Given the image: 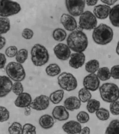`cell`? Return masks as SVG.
Listing matches in <instances>:
<instances>
[{"label":"cell","mask_w":119,"mask_h":134,"mask_svg":"<svg viewBox=\"0 0 119 134\" xmlns=\"http://www.w3.org/2000/svg\"><path fill=\"white\" fill-rule=\"evenodd\" d=\"M83 85L84 88L94 92L100 88V80L95 74H89L84 78Z\"/></svg>","instance_id":"30bf717a"},{"label":"cell","mask_w":119,"mask_h":134,"mask_svg":"<svg viewBox=\"0 0 119 134\" xmlns=\"http://www.w3.org/2000/svg\"><path fill=\"white\" fill-rule=\"evenodd\" d=\"M105 134H119V120H113L109 123Z\"/></svg>","instance_id":"4316f807"},{"label":"cell","mask_w":119,"mask_h":134,"mask_svg":"<svg viewBox=\"0 0 119 134\" xmlns=\"http://www.w3.org/2000/svg\"><path fill=\"white\" fill-rule=\"evenodd\" d=\"M6 72L8 77L15 82H21L26 77V72L23 66L17 62L8 63L6 67Z\"/></svg>","instance_id":"5b68a950"},{"label":"cell","mask_w":119,"mask_h":134,"mask_svg":"<svg viewBox=\"0 0 119 134\" xmlns=\"http://www.w3.org/2000/svg\"><path fill=\"white\" fill-rule=\"evenodd\" d=\"M6 44V40L2 36H0V50L3 48Z\"/></svg>","instance_id":"f6af8a7d"},{"label":"cell","mask_w":119,"mask_h":134,"mask_svg":"<svg viewBox=\"0 0 119 134\" xmlns=\"http://www.w3.org/2000/svg\"><path fill=\"white\" fill-rule=\"evenodd\" d=\"M60 21L66 30L73 31L77 28V23L74 17L67 14H63L60 18Z\"/></svg>","instance_id":"4fadbf2b"},{"label":"cell","mask_w":119,"mask_h":134,"mask_svg":"<svg viewBox=\"0 0 119 134\" xmlns=\"http://www.w3.org/2000/svg\"><path fill=\"white\" fill-rule=\"evenodd\" d=\"M116 52L117 53V54L119 55V41L118 42V43H117V47L116 48Z\"/></svg>","instance_id":"681fc988"},{"label":"cell","mask_w":119,"mask_h":134,"mask_svg":"<svg viewBox=\"0 0 119 134\" xmlns=\"http://www.w3.org/2000/svg\"><path fill=\"white\" fill-rule=\"evenodd\" d=\"M21 134H36V128L32 124H25L22 127Z\"/></svg>","instance_id":"8d00e7d4"},{"label":"cell","mask_w":119,"mask_h":134,"mask_svg":"<svg viewBox=\"0 0 119 134\" xmlns=\"http://www.w3.org/2000/svg\"><path fill=\"white\" fill-rule=\"evenodd\" d=\"M52 116L54 119L59 121H64L69 118V114L63 106H56L53 109Z\"/></svg>","instance_id":"ac0fdd59"},{"label":"cell","mask_w":119,"mask_h":134,"mask_svg":"<svg viewBox=\"0 0 119 134\" xmlns=\"http://www.w3.org/2000/svg\"><path fill=\"white\" fill-rule=\"evenodd\" d=\"M95 115L97 118L102 121H105L109 119L110 118L109 111L104 108H100L95 112Z\"/></svg>","instance_id":"1f68e13d"},{"label":"cell","mask_w":119,"mask_h":134,"mask_svg":"<svg viewBox=\"0 0 119 134\" xmlns=\"http://www.w3.org/2000/svg\"><path fill=\"white\" fill-rule=\"evenodd\" d=\"M10 29V21L8 18L0 17V36L8 32Z\"/></svg>","instance_id":"f1b7e54d"},{"label":"cell","mask_w":119,"mask_h":134,"mask_svg":"<svg viewBox=\"0 0 119 134\" xmlns=\"http://www.w3.org/2000/svg\"><path fill=\"white\" fill-rule=\"evenodd\" d=\"M49 103V97L44 94H41L32 100L30 107L36 111H42L48 108Z\"/></svg>","instance_id":"8fae6325"},{"label":"cell","mask_w":119,"mask_h":134,"mask_svg":"<svg viewBox=\"0 0 119 134\" xmlns=\"http://www.w3.org/2000/svg\"><path fill=\"white\" fill-rule=\"evenodd\" d=\"M110 74L113 79L119 80V65L113 66L110 69Z\"/></svg>","instance_id":"b9f144b4"},{"label":"cell","mask_w":119,"mask_h":134,"mask_svg":"<svg viewBox=\"0 0 119 134\" xmlns=\"http://www.w3.org/2000/svg\"><path fill=\"white\" fill-rule=\"evenodd\" d=\"M10 118V112L6 107L0 106V122L8 121Z\"/></svg>","instance_id":"d590c367"},{"label":"cell","mask_w":119,"mask_h":134,"mask_svg":"<svg viewBox=\"0 0 119 134\" xmlns=\"http://www.w3.org/2000/svg\"><path fill=\"white\" fill-rule=\"evenodd\" d=\"M18 48L16 46H11L8 47L5 50V54L9 58L15 57L18 52Z\"/></svg>","instance_id":"f35d334b"},{"label":"cell","mask_w":119,"mask_h":134,"mask_svg":"<svg viewBox=\"0 0 119 134\" xmlns=\"http://www.w3.org/2000/svg\"><path fill=\"white\" fill-rule=\"evenodd\" d=\"M47 75L51 77H55L61 74V69L56 63H51L45 69Z\"/></svg>","instance_id":"d4e9b609"},{"label":"cell","mask_w":119,"mask_h":134,"mask_svg":"<svg viewBox=\"0 0 119 134\" xmlns=\"http://www.w3.org/2000/svg\"><path fill=\"white\" fill-rule=\"evenodd\" d=\"M24 88L22 84L20 82H15L13 84L12 91L16 96H19L23 93Z\"/></svg>","instance_id":"74e56055"},{"label":"cell","mask_w":119,"mask_h":134,"mask_svg":"<svg viewBox=\"0 0 119 134\" xmlns=\"http://www.w3.org/2000/svg\"><path fill=\"white\" fill-rule=\"evenodd\" d=\"M100 2H103V3L109 6L110 7L113 6L117 2V1H113V0H101Z\"/></svg>","instance_id":"ee69618b"},{"label":"cell","mask_w":119,"mask_h":134,"mask_svg":"<svg viewBox=\"0 0 119 134\" xmlns=\"http://www.w3.org/2000/svg\"><path fill=\"white\" fill-rule=\"evenodd\" d=\"M32 102V98L31 95L27 92H23L18 96L15 100V106L21 108H26L30 106Z\"/></svg>","instance_id":"d6986e66"},{"label":"cell","mask_w":119,"mask_h":134,"mask_svg":"<svg viewBox=\"0 0 119 134\" xmlns=\"http://www.w3.org/2000/svg\"><path fill=\"white\" fill-rule=\"evenodd\" d=\"M100 103L96 99H91L87 104V109L89 113L91 114L95 113L100 108Z\"/></svg>","instance_id":"4dcf8cb0"},{"label":"cell","mask_w":119,"mask_h":134,"mask_svg":"<svg viewBox=\"0 0 119 134\" xmlns=\"http://www.w3.org/2000/svg\"><path fill=\"white\" fill-rule=\"evenodd\" d=\"M65 5L70 15L73 17L79 16L84 12L86 1L66 0Z\"/></svg>","instance_id":"9c48e42d"},{"label":"cell","mask_w":119,"mask_h":134,"mask_svg":"<svg viewBox=\"0 0 119 134\" xmlns=\"http://www.w3.org/2000/svg\"><path fill=\"white\" fill-rule=\"evenodd\" d=\"M97 75L101 81H107L111 78L110 70L107 67H101L97 71Z\"/></svg>","instance_id":"484cf974"},{"label":"cell","mask_w":119,"mask_h":134,"mask_svg":"<svg viewBox=\"0 0 119 134\" xmlns=\"http://www.w3.org/2000/svg\"><path fill=\"white\" fill-rule=\"evenodd\" d=\"M64 95V91L63 90H56L52 92L49 96V100L54 104H58L63 100Z\"/></svg>","instance_id":"cb8c5ba5"},{"label":"cell","mask_w":119,"mask_h":134,"mask_svg":"<svg viewBox=\"0 0 119 134\" xmlns=\"http://www.w3.org/2000/svg\"><path fill=\"white\" fill-rule=\"evenodd\" d=\"M7 63L6 57L5 54L0 53V69L4 68Z\"/></svg>","instance_id":"7bdbcfd3"},{"label":"cell","mask_w":119,"mask_h":134,"mask_svg":"<svg viewBox=\"0 0 119 134\" xmlns=\"http://www.w3.org/2000/svg\"><path fill=\"white\" fill-rule=\"evenodd\" d=\"M28 51L27 49L23 48L19 50L15 56V60L17 63L22 64L25 63L28 57Z\"/></svg>","instance_id":"d6a6232c"},{"label":"cell","mask_w":119,"mask_h":134,"mask_svg":"<svg viewBox=\"0 0 119 134\" xmlns=\"http://www.w3.org/2000/svg\"><path fill=\"white\" fill-rule=\"evenodd\" d=\"M101 98L104 102L113 103L119 99V88L114 83L107 82L102 84L99 88Z\"/></svg>","instance_id":"3957f363"},{"label":"cell","mask_w":119,"mask_h":134,"mask_svg":"<svg viewBox=\"0 0 119 134\" xmlns=\"http://www.w3.org/2000/svg\"><path fill=\"white\" fill-rule=\"evenodd\" d=\"M109 18L113 26L119 27V4L115 5L111 8Z\"/></svg>","instance_id":"7402d4cb"},{"label":"cell","mask_w":119,"mask_h":134,"mask_svg":"<svg viewBox=\"0 0 119 134\" xmlns=\"http://www.w3.org/2000/svg\"><path fill=\"white\" fill-rule=\"evenodd\" d=\"M114 37L113 29L109 26L100 23L93 30L92 39L94 42L98 45H106L110 43Z\"/></svg>","instance_id":"7a4b0ae2"},{"label":"cell","mask_w":119,"mask_h":134,"mask_svg":"<svg viewBox=\"0 0 119 134\" xmlns=\"http://www.w3.org/2000/svg\"><path fill=\"white\" fill-rule=\"evenodd\" d=\"M33 35L34 33L33 31L29 28H26L23 29L21 34L22 37L26 40L31 39L33 37Z\"/></svg>","instance_id":"60d3db41"},{"label":"cell","mask_w":119,"mask_h":134,"mask_svg":"<svg viewBox=\"0 0 119 134\" xmlns=\"http://www.w3.org/2000/svg\"><path fill=\"white\" fill-rule=\"evenodd\" d=\"M111 7L105 4H99L94 7L93 14L96 18L100 20L107 19L109 16Z\"/></svg>","instance_id":"2e32d148"},{"label":"cell","mask_w":119,"mask_h":134,"mask_svg":"<svg viewBox=\"0 0 119 134\" xmlns=\"http://www.w3.org/2000/svg\"><path fill=\"white\" fill-rule=\"evenodd\" d=\"M39 124L43 129L48 130L52 128L54 125V119L51 115L45 114L40 117L39 120Z\"/></svg>","instance_id":"44dd1931"},{"label":"cell","mask_w":119,"mask_h":134,"mask_svg":"<svg viewBox=\"0 0 119 134\" xmlns=\"http://www.w3.org/2000/svg\"><path fill=\"white\" fill-rule=\"evenodd\" d=\"M67 45L75 53H83L88 48V42L86 34L82 30L72 32L67 39Z\"/></svg>","instance_id":"6da1fadb"},{"label":"cell","mask_w":119,"mask_h":134,"mask_svg":"<svg viewBox=\"0 0 119 134\" xmlns=\"http://www.w3.org/2000/svg\"><path fill=\"white\" fill-rule=\"evenodd\" d=\"M57 80L59 85L63 90L70 92L75 90L77 87V80L70 73H61L59 75Z\"/></svg>","instance_id":"8992f818"},{"label":"cell","mask_w":119,"mask_h":134,"mask_svg":"<svg viewBox=\"0 0 119 134\" xmlns=\"http://www.w3.org/2000/svg\"><path fill=\"white\" fill-rule=\"evenodd\" d=\"M98 2V1H86V3L88 6H95Z\"/></svg>","instance_id":"7dc6e473"},{"label":"cell","mask_w":119,"mask_h":134,"mask_svg":"<svg viewBox=\"0 0 119 134\" xmlns=\"http://www.w3.org/2000/svg\"><path fill=\"white\" fill-rule=\"evenodd\" d=\"M53 50L55 55L61 61H66L71 56V49L64 43H60L57 44Z\"/></svg>","instance_id":"7c38bea8"},{"label":"cell","mask_w":119,"mask_h":134,"mask_svg":"<svg viewBox=\"0 0 119 134\" xmlns=\"http://www.w3.org/2000/svg\"><path fill=\"white\" fill-rule=\"evenodd\" d=\"M90 129L88 127H85L82 128L81 131L78 134H90Z\"/></svg>","instance_id":"bcb514c9"},{"label":"cell","mask_w":119,"mask_h":134,"mask_svg":"<svg viewBox=\"0 0 119 134\" xmlns=\"http://www.w3.org/2000/svg\"><path fill=\"white\" fill-rule=\"evenodd\" d=\"M76 119L80 124H86L89 121L90 116L89 114L85 111H80L76 115Z\"/></svg>","instance_id":"e575fe53"},{"label":"cell","mask_w":119,"mask_h":134,"mask_svg":"<svg viewBox=\"0 0 119 134\" xmlns=\"http://www.w3.org/2000/svg\"><path fill=\"white\" fill-rule=\"evenodd\" d=\"M21 10L20 5L16 2L0 0V17H8L18 14Z\"/></svg>","instance_id":"52a82bcc"},{"label":"cell","mask_w":119,"mask_h":134,"mask_svg":"<svg viewBox=\"0 0 119 134\" xmlns=\"http://www.w3.org/2000/svg\"><path fill=\"white\" fill-rule=\"evenodd\" d=\"M82 102L76 96H70L64 102V106L67 110L73 111L80 108Z\"/></svg>","instance_id":"ffe728a7"},{"label":"cell","mask_w":119,"mask_h":134,"mask_svg":"<svg viewBox=\"0 0 119 134\" xmlns=\"http://www.w3.org/2000/svg\"><path fill=\"white\" fill-rule=\"evenodd\" d=\"M69 61V65L75 69H78L83 66L86 56L83 53H73L71 54Z\"/></svg>","instance_id":"9a60e30c"},{"label":"cell","mask_w":119,"mask_h":134,"mask_svg":"<svg viewBox=\"0 0 119 134\" xmlns=\"http://www.w3.org/2000/svg\"><path fill=\"white\" fill-rule=\"evenodd\" d=\"M92 94L90 91L86 88H82L78 92V98L82 103H88L91 99Z\"/></svg>","instance_id":"83f0119b"},{"label":"cell","mask_w":119,"mask_h":134,"mask_svg":"<svg viewBox=\"0 0 119 134\" xmlns=\"http://www.w3.org/2000/svg\"><path fill=\"white\" fill-rule=\"evenodd\" d=\"M52 36L55 41L61 42L64 41L66 39L67 34L65 30L61 28H57L54 30Z\"/></svg>","instance_id":"f546056e"},{"label":"cell","mask_w":119,"mask_h":134,"mask_svg":"<svg viewBox=\"0 0 119 134\" xmlns=\"http://www.w3.org/2000/svg\"><path fill=\"white\" fill-rule=\"evenodd\" d=\"M30 53L32 62L36 66L41 67L48 62L49 59L48 50L41 44L34 45Z\"/></svg>","instance_id":"277c9868"},{"label":"cell","mask_w":119,"mask_h":134,"mask_svg":"<svg viewBox=\"0 0 119 134\" xmlns=\"http://www.w3.org/2000/svg\"><path fill=\"white\" fill-rule=\"evenodd\" d=\"M31 113V107H27L25 108V112H24V115L26 116H29L30 115Z\"/></svg>","instance_id":"c3c4849f"},{"label":"cell","mask_w":119,"mask_h":134,"mask_svg":"<svg viewBox=\"0 0 119 134\" xmlns=\"http://www.w3.org/2000/svg\"><path fill=\"white\" fill-rule=\"evenodd\" d=\"M109 109L111 114L114 115H119V101L116 100L110 103Z\"/></svg>","instance_id":"ab89813d"},{"label":"cell","mask_w":119,"mask_h":134,"mask_svg":"<svg viewBox=\"0 0 119 134\" xmlns=\"http://www.w3.org/2000/svg\"><path fill=\"white\" fill-rule=\"evenodd\" d=\"M22 127L20 122L15 121L8 127V133L9 134H21Z\"/></svg>","instance_id":"836d02e7"},{"label":"cell","mask_w":119,"mask_h":134,"mask_svg":"<svg viewBox=\"0 0 119 134\" xmlns=\"http://www.w3.org/2000/svg\"><path fill=\"white\" fill-rule=\"evenodd\" d=\"M13 82L6 75L0 76V98L6 96L12 90Z\"/></svg>","instance_id":"5bb4252c"},{"label":"cell","mask_w":119,"mask_h":134,"mask_svg":"<svg viewBox=\"0 0 119 134\" xmlns=\"http://www.w3.org/2000/svg\"><path fill=\"white\" fill-rule=\"evenodd\" d=\"M63 130L67 134H78L82 130V125L77 121L71 120L62 126Z\"/></svg>","instance_id":"e0dca14e"},{"label":"cell","mask_w":119,"mask_h":134,"mask_svg":"<svg viewBox=\"0 0 119 134\" xmlns=\"http://www.w3.org/2000/svg\"><path fill=\"white\" fill-rule=\"evenodd\" d=\"M79 25L81 29L91 30L97 26V20L93 13L86 11L80 16Z\"/></svg>","instance_id":"ba28073f"},{"label":"cell","mask_w":119,"mask_h":134,"mask_svg":"<svg viewBox=\"0 0 119 134\" xmlns=\"http://www.w3.org/2000/svg\"><path fill=\"white\" fill-rule=\"evenodd\" d=\"M85 69L89 74H95L100 69V63L96 59H92L88 61L85 64Z\"/></svg>","instance_id":"603a6c76"}]
</instances>
